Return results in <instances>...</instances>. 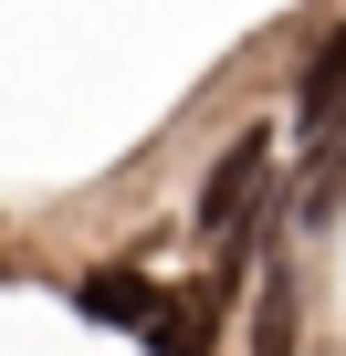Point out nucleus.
<instances>
[{
  "label": "nucleus",
  "mask_w": 346,
  "mask_h": 356,
  "mask_svg": "<svg viewBox=\"0 0 346 356\" xmlns=\"http://www.w3.org/2000/svg\"><path fill=\"white\" fill-rule=\"evenodd\" d=\"M262 178H273V136H242V147H231V157L210 168V189H200V231H210V241H231V231L252 220Z\"/></svg>",
  "instance_id": "obj_1"
},
{
  "label": "nucleus",
  "mask_w": 346,
  "mask_h": 356,
  "mask_svg": "<svg viewBox=\"0 0 346 356\" xmlns=\"http://www.w3.org/2000/svg\"><path fill=\"white\" fill-rule=\"evenodd\" d=\"M294 126H304L315 147H336V136H346V32H325V42H315V63H304V84H294Z\"/></svg>",
  "instance_id": "obj_2"
},
{
  "label": "nucleus",
  "mask_w": 346,
  "mask_h": 356,
  "mask_svg": "<svg viewBox=\"0 0 346 356\" xmlns=\"http://www.w3.org/2000/svg\"><path fill=\"white\" fill-rule=\"evenodd\" d=\"M231 273H242V262H221V273H210L189 304H157L147 346H157V356H210V325H221V304H231Z\"/></svg>",
  "instance_id": "obj_3"
},
{
  "label": "nucleus",
  "mask_w": 346,
  "mask_h": 356,
  "mask_svg": "<svg viewBox=\"0 0 346 356\" xmlns=\"http://www.w3.org/2000/svg\"><path fill=\"white\" fill-rule=\"evenodd\" d=\"M252 356H294V273L262 252V304H252Z\"/></svg>",
  "instance_id": "obj_4"
},
{
  "label": "nucleus",
  "mask_w": 346,
  "mask_h": 356,
  "mask_svg": "<svg viewBox=\"0 0 346 356\" xmlns=\"http://www.w3.org/2000/svg\"><path fill=\"white\" fill-rule=\"evenodd\" d=\"M84 314H105V325H157V283H147V273H95V283H84Z\"/></svg>",
  "instance_id": "obj_5"
}]
</instances>
